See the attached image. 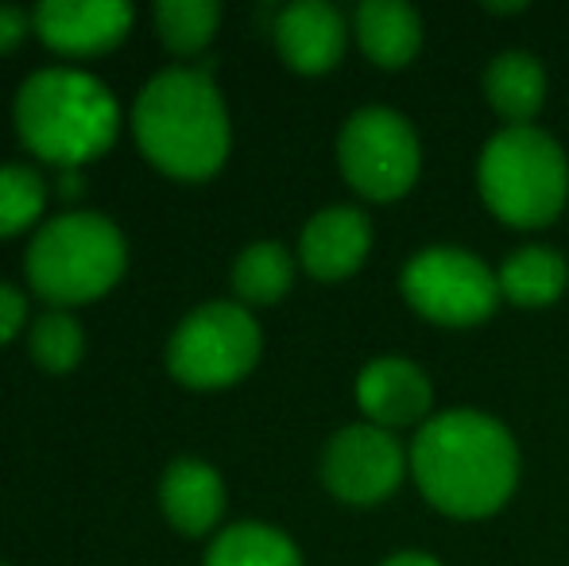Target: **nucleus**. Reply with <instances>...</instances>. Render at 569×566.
<instances>
[{
	"mask_svg": "<svg viewBox=\"0 0 569 566\" xmlns=\"http://www.w3.org/2000/svg\"><path fill=\"white\" fill-rule=\"evenodd\" d=\"M480 195L488 210L511 226H547L569 195L566 151L535 125H508L480 151Z\"/></svg>",
	"mask_w": 569,
	"mask_h": 566,
	"instance_id": "obj_4",
	"label": "nucleus"
},
{
	"mask_svg": "<svg viewBox=\"0 0 569 566\" xmlns=\"http://www.w3.org/2000/svg\"><path fill=\"white\" fill-rule=\"evenodd\" d=\"M124 268V237L101 214L78 210L47 221L28 249V276L51 302H82Z\"/></svg>",
	"mask_w": 569,
	"mask_h": 566,
	"instance_id": "obj_5",
	"label": "nucleus"
},
{
	"mask_svg": "<svg viewBox=\"0 0 569 566\" xmlns=\"http://www.w3.org/2000/svg\"><path fill=\"white\" fill-rule=\"evenodd\" d=\"M218 16L221 8L213 0H159L156 8L159 31L174 51H198L218 28Z\"/></svg>",
	"mask_w": 569,
	"mask_h": 566,
	"instance_id": "obj_20",
	"label": "nucleus"
},
{
	"mask_svg": "<svg viewBox=\"0 0 569 566\" xmlns=\"http://www.w3.org/2000/svg\"><path fill=\"white\" fill-rule=\"evenodd\" d=\"M276 43L295 70H330L345 51V20L326 0H295L279 12Z\"/></svg>",
	"mask_w": 569,
	"mask_h": 566,
	"instance_id": "obj_13",
	"label": "nucleus"
},
{
	"mask_svg": "<svg viewBox=\"0 0 569 566\" xmlns=\"http://www.w3.org/2000/svg\"><path fill=\"white\" fill-rule=\"evenodd\" d=\"M295 265L291 252L279 241H256L232 265V287L244 295L248 302H271L291 287Z\"/></svg>",
	"mask_w": 569,
	"mask_h": 566,
	"instance_id": "obj_19",
	"label": "nucleus"
},
{
	"mask_svg": "<svg viewBox=\"0 0 569 566\" xmlns=\"http://www.w3.org/2000/svg\"><path fill=\"white\" fill-rule=\"evenodd\" d=\"M16 129L36 156L51 163H82L117 137V101L82 70H39L20 86Z\"/></svg>",
	"mask_w": 569,
	"mask_h": 566,
	"instance_id": "obj_3",
	"label": "nucleus"
},
{
	"mask_svg": "<svg viewBox=\"0 0 569 566\" xmlns=\"http://www.w3.org/2000/svg\"><path fill=\"white\" fill-rule=\"evenodd\" d=\"M23 295L16 291V287H8V284H0V341H8L16 330H20V322H23Z\"/></svg>",
	"mask_w": 569,
	"mask_h": 566,
	"instance_id": "obj_23",
	"label": "nucleus"
},
{
	"mask_svg": "<svg viewBox=\"0 0 569 566\" xmlns=\"http://www.w3.org/2000/svg\"><path fill=\"white\" fill-rule=\"evenodd\" d=\"M31 354L43 369L67 373L82 357V330L67 310H47L31 326Z\"/></svg>",
	"mask_w": 569,
	"mask_h": 566,
	"instance_id": "obj_22",
	"label": "nucleus"
},
{
	"mask_svg": "<svg viewBox=\"0 0 569 566\" xmlns=\"http://www.w3.org/2000/svg\"><path fill=\"white\" fill-rule=\"evenodd\" d=\"M372 245V226L357 206H330V210L315 214L302 229V265L318 276V280H341V276L357 272L360 260L368 257Z\"/></svg>",
	"mask_w": 569,
	"mask_h": 566,
	"instance_id": "obj_12",
	"label": "nucleus"
},
{
	"mask_svg": "<svg viewBox=\"0 0 569 566\" xmlns=\"http://www.w3.org/2000/svg\"><path fill=\"white\" fill-rule=\"evenodd\" d=\"M206 566H302L299 547L268 524H232L213 539Z\"/></svg>",
	"mask_w": 569,
	"mask_h": 566,
	"instance_id": "obj_18",
	"label": "nucleus"
},
{
	"mask_svg": "<svg viewBox=\"0 0 569 566\" xmlns=\"http://www.w3.org/2000/svg\"><path fill=\"white\" fill-rule=\"evenodd\" d=\"M357 39L380 67H403L422 47V16L403 0H365L357 8Z\"/></svg>",
	"mask_w": 569,
	"mask_h": 566,
	"instance_id": "obj_14",
	"label": "nucleus"
},
{
	"mask_svg": "<svg viewBox=\"0 0 569 566\" xmlns=\"http://www.w3.org/2000/svg\"><path fill=\"white\" fill-rule=\"evenodd\" d=\"M136 137L159 167L174 175H210L229 151V117L202 70H163L136 98Z\"/></svg>",
	"mask_w": 569,
	"mask_h": 566,
	"instance_id": "obj_2",
	"label": "nucleus"
},
{
	"mask_svg": "<svg viewBox=\"0 0 569 566\" xmlns=\"http://www.w3.org/2000/svg\"><path fill=\"white\" fill-rule=\"evenodd\" d=\"M23 31H28V12L16 4H0V51L20 43Z\"/></svg>",
	"mask_w": 569,
	"mask_h": 566,
	"instance_id": "obj_24",
	"label": "nucleus"
},
{
	"mask_svg": "<svg viewBox=\"0 0 569 566\" xmlns=\"http://www.w3.org/2000/svg\"><path fill=\"white\" fill-rule=\"evenodd\" d=\"M357 400L365 408V416L376 427H403L415 424L430 411V380L407 357H376L360 369L357 377Z\"/></svg>",
	"mask_w": 569,
	"mask_h": 566,
	"instance_id": "obj_10",
	"label": "nucleus"
},
{
	"mask_svg": "<svg viewBox=\"0 0 569 566\" xmlns=\"http://www.w3.org/2000/svg\"><path fill=\"white\" fill-rule=\"evenodd\" d=\"M380 566H442L435 559V555H427V552H399V555H391L388 563H380Z\"/></svg>",
	"mask_w": 569,
	"mask_h": 566,
	"instance_id": "obj_25",
	"label": "nucleus"
},
{
	"mask_svg": "<svg viewBox=\"0 0 569 566\" xmlns=\"http://www.w3.org/2000/svg\"><path fill=\"white\" fill-rule=\"evenodd\" d=\"M341 171L360 195L399 198L419 179V137L403 113L383 106H368L345 121L338 140Z\"/></svg>",
	"mask_w": 569,
	"mask_h": 566,
	"instance_id": "obj_6",
	"label": "nucleus"
},
{
	"mask_svg": "<svg viewBox=\"0 0 569 566\" xmlns=\"http://www.w3.org/2000/svg\"><path fill=\"white\" fill-rule=\"evenodd\" d=\"M411 474L435 508L450 516H488L519 481L511 430L485 411H442L415 435Z\"/></svg>",
	"mask_w": 569,
	"mask_h": 566,
	"instance_id": "obj_1",
	"label": "nucleus"
},
{
	"mask_svg": "<svg viewBox=\"0 0 569 566\" xmlns=\"http://www.w3.org/2000/svg\"><path fill=\"white\" fill-rule=\"evenodd\" d=\"M31 20L39 36L59 51H101L128 31L132 4L124 0H43Z\"/></svg>",
	"mask_w": 569,
	"mask_h": 566,
	"instance_id": "obj_11",
	"label": "nucleus"
},
{
	"mask_svg": "<svg viewBox=\"0 0 569 566\" xmlns=\"http://www.w3.org/2000/svg\"><path fill=\"white\" fill-rule=\"evenodd\" d=\"M403 295L419 315L442 326H472L500 302V280L488 265L457 245H430L403 265Z\"/></svg>",
	"mask_w": 569,
	"mask_h": 566,
	"instance_id": "obj_7",
	"label": "nucleus"
},
{
	"mask_svg": "<svg viewBox=\"0 0 569 566\" xmlns=\"http://www.w3.org/2000/svg\"><path fill=\"white\" fill-rule=\"evenodd\" d=\"M260 354V326L237 302H206L171 334L167 361L187 385H229L244 377Z\"/></svg>",
	"mask_w": 569,
	"mask_h": 566,
	"instance_id": "obj_8",
	"label": "nucleus"
},
{
	"mask_svg": "<svg viewBox=\"0 0 569 566\" xmlns=\"http://www.w3.org/2000/svg\"><path fill=\"white\" fill-rule=\"evenodd\" d=\"M485 93L500 117H508L511 125H527L542 109V98H547V70H542V62L535 54L503 51L488 62Z\"/></svg>",
	"mask_w": 569,
	"mask_h": 566,
	"instance_id": "obj_16",
	"label": "nucleus"
},
{
	"mask_svg": "<svg viewBox=\"0 0 569 566\" xmlns=\"http://www.w3.org/2000/svg\"><path fill=\"white\" fill-rule=\"evenodd\" d=\"M403 469L407 454L399 438L376 424L341 427L322 454V481L330 485L333 497L349 500V505L383 500L403 481Z\"/></svg>",
	"mask_w": 569,
	"mask_h": 566,
	"instance_id": "obj_9",
	"label": "nucleus"
},
{
	"mask_svg": "<svg viewBox=\"0 0 569 566\" xmlns=\"http://www.w3.org/2000/svg\"><path fill=\"white\" fill-rule=\"evenodd\" d=\"M47 202V187L39 179V171L23 163H4L0 167V234H16L31 218H39Z\"/></svg>",
	"mask_w": 569,
	"mask_h": 566,
	"instance_id": "obj_21",
	"label": "nucleus"
},
{
	"mask_svg": "<svg viewBox=\"0 0 569 566\" xmlns=\"http://www.w3.org/2000/svg\"><path fill=\"white\" fill-rule=\"evenodd\" d=\"M496 280H500V295H508L519 307H547L566 291L569 268L550 245H527L503 260Z\"/></svg>",
	"mask_w": 569,
	"mask_h": 566,
	"instance_id": "obj_17",
	"label": "nucleus"
},
{
	"mask_svg": "<svg viewBox=\"0 0 569 566\" xmlns=\"http://www.w3.org/2000/svg\"><path fill=\"white\" fill-rule=\"evenodd\" d=\"M221 505H226V489H221V477L206 461L198 458L171 461V469L163 477V508L174 528L198 536V532H206L218 520Z\"/></svg>",
	"mask_w": 569,
	"mask_h": 566,
	"instance_id": "obj_15",
	"label": "nucleus"
}]
</instances>
